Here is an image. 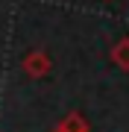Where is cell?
Returning <instances> with one entry per match:
<instances>
[{
	"instance_id": "6da1fadb",
	"label": "cell",
	"mask_w": 129,
	"mask_h": 132,
	"mask_svg": "<svg viewBox=\"0 0 129 132\" xmlns=\"http://www.w3.org/2000/svg\"><path fill=\"white\" fill-rule=\"evenodd\" d=\"M21 71H24L29 79H44L53 71V59L44 50H29L24 59H21Z\"/></svg>"
},
{
	"instance_id": "7a4b0ae2",
	"label": "cell",
	"mask_w": 129,
	"mask_h": 132,
	"mask_svg": "<svg viewBox=\"0 0 129 132\" xmlns=\"http://www.w3.org/2000/svg\"><path fill=\"white\" fill-rule=\"evenodd\" d=\"M109 59H111V65H115V68H120V71H126V73H129V35L117 38V41L111 44Z\"/></svg>"
},
{
	"instance_id": "3957f363",
	"label": "cell",
	"mask_w": 129,
	"mask_h": 132,
	"mask_svg": "<svg viewBox=\"0 0 129 132\" xmlns=\"http://www.w3.org/2000/svg\"><path fill=\"white\" fill-rule=\"evenodd\" d=\"M59 126H62L65 132H91V126H88V120L82 118L79 112H67L62 120H59Z\"/></svg>"
},
{
	"instance_id": "277c9868",
	"label": "cell",
	"mask_w": 129,
	"mask_h": 132,
	"mask_svg": "<svg viewBox=\"0 0 129 132\" xmlns=\"http://www.w3.org/2000/svg\"><path fill=\"white\" fill-rule=\"evenodd\" d=\"M53 132H65V129H62V126H56V129H53Z\"/></svg>"
}]
</instances>
